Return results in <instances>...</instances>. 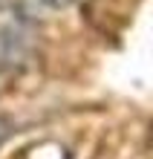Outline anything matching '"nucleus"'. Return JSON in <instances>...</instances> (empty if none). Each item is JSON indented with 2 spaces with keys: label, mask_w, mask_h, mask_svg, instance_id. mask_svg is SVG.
<instances>
[{
  "label": "nucleus",
  "mask_w": 153,
  "mask_h": 159,
  "mask_svg": "<svg viewBox=\"0 0 153 159\" xmlns=\"http://www.w3.org/2000/svg\"><path fill=\"white\" fill-rule=\"evenodd\" d=\"M32 55V35L20 23L0 26V67H17Z\"/></svg>",
  "instance_id": "1"
},
{
  "label": "nucleus",
  "mask_w": 153,
  "mask_h": 159,
  "mask_svg": "<svg viewBox=\"0 0 153 159\" xmlns=\"http://www.w3.org/2000/svg\"><path fill=\"white\" fill-rule=\"evenodd\" d=\"M41 3H46V6H52V9H64V6H70L72 0H41Z\"/></svg>",
  "instance_id": "2"
}]
</instances>
